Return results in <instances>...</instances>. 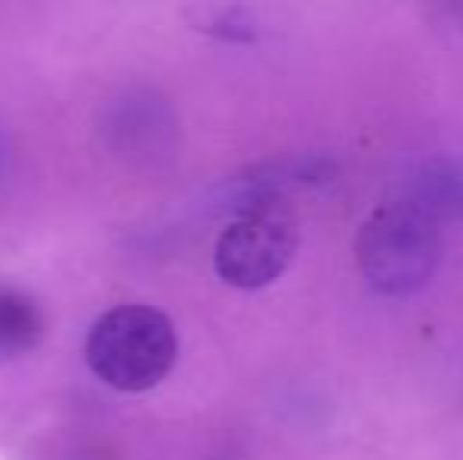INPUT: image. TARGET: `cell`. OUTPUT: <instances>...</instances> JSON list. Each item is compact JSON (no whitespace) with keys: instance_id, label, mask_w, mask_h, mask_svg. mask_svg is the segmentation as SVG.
Here are the masks:
<instances>
[{"instance_id":"cell-3","label":"cell","mask_w":463,"mask_h":460,"mask_svg":"<svg viewBox=\"0 0 463 460\" xmlns=\"http://www.w3.org/2000/svg\"><path fill=\"white\" fill-rule=\"evenodd\" d=\"M299 249V228L280 199H262L237 211L214 243V271L237 290L275 284Z\"/></svg>"},{"instance_id":"cell-2","label":"cell","mask_w":463,"mask_h":460,"mask_svg":"<svg viewBox=\"0 0 463 460\" xmlns=\"http://www.w3.org/2000/svg\"><path fill=\"white\" fill-rule=\"evenodd\" d=\"M89 369L117 391L155 388L177 360V334L161 309L117 306L92 325L86 341Z\"/></svg>"},{"instance_id":"cell-4","label":"cell","mask_w":463,"mask_h":460,"mask_svg":"<svg viewBox=\"0 0 463 460\" xmlns=\"http://www.w3.org/2000/svg\"><path fill=\"white\" fill-rule=\"evenodd\" d=\"M407 202L426 211L432 221L463 218V155H445L422 167Z\"/></svg>"},{"instance_id":"cell-1","label":"cell","mask_w":463,"mask_h":460,"mask_svg":"<svg viewBox=\"0 0 463 460\" xmlns=\"http://www.w3.org/2000/svg\"><path fill=\"white\" fill-rule=\"evenodd\" d=\"M439 262V221L407 199L375 209L356 233V265L378 294H416L435 277Z\"/></svg>"},{"instance_id":"cell-5","label":"cell","mask_w":463,"mask_h":460,"mask_svg":"<svg viewBox=\"0 0 463 460\" xmlns=\"http://www.w3.org/2000/svg\"><path fill=\"white\" fill-rule=\"evenodd\" d=\"M171 127H174V120L167 117V108L161 105L158 99H152V95H146V99L129 95L120 105L117 120L110 123V129L120 133L123 148L148 146V152H152V146L161 148V139H165Z\"/></svg>"},{"instance_id":"cell-6","label":"cell","mask_w":463,"mask_h":460,"mask_svg":"<svg viewBox=\"0 0 463 460\" xmlns=\"http://www.w3.org/2000/svg\"><path fill=\"white\" fill-rule=\"evenodd\" d=\"M42 334V315L29 300L0 294V360L25 353Z\"/></svg>"},{"instance_id":"cell-7","label":"cell","mask_w":463,"mask_h":460,"mask_svg":"<svg viewBox=\"0 0 463 460\" xmlns=\"http://www.w3.org/2000/svg\"><path fill=\"white\" fill-rule=\"evenodd\" d=\"M6 155H10V152H6V146H4V136H0V174L6 171Z\"/></svg>"}]
</instances>
